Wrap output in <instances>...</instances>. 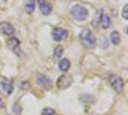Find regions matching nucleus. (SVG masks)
I'll list each match as a JSON object with an SVG mask.
<instances>
[{"label":"nucleus","instance_id":"obj_1","mask_svg":"<svg viewBox=\"0 0 128 115\" xmlns=\"http://www.w3.org/2000/svg\"><path fill=\"white\" fill-rule=\"evenodd\" d=\"M80 38H81L82 45L86 47V49H91V47H94L95 44H96V40H95L94 33L91 32L90 29H87V28L82 29V32L80 33Z\"/></svg>","mask_w":128,"mask_h":115},{"label":"nucleus","instance_id":"obj_2","mask_svg":"<svg viewBox=\"0 0 128 115\" xmlns=\"http://www.w3.org/2000/svg\"><path fill=\"white\" fill-rule=\"evenodd\" d=\"M72 15L76 20H80V22H83L86 20L87 17H88V10L84 8L83 5H80V4H76L73 8H72Z\"/></svg>","mask_w":128,"mask_h":115},{"label":"nucleus","instance_id":"obj_3","mask_svg":"<svg viewBox=\"0 0 128 115\" xmlns=\"http://www.w3.org/2000/svg\"><path fill=\"white\" fill-rule=\"evenodd\" d=\"M109 83H110V86H112L116 92H118V93L123 92V90H124V81H123L119 76L110 74V76H109Z\"/></svg>","mask_w":128,"mask_h":115},{"label":"nucleus","instance_id":"obj_4","mask_svg":"<svg viewBox=\"0 0 128 115\" xmlns=\"http://www.w3.org/2000/svg\"><path fill=\"white\" fill-rule=\"evenodd\" d=\"M72 82H73L72 76H69V74H63V76H60V77L58 78L56 86H58L59 90H66V88H68V87L72 85Z\"/></svg>","mask_w":128,"mask_h":115},{"label":"nucleus","instance_id":"obj_5","mask_svg":"<svg viewBox=\"0 0 128 115\" xmlns=\"http://www.w3.org/2000/svg\"><path fill=\"white\" fill-rule=\"evenodd\" d=\"M68 37V31L67 29H64V28H54L52 29V38H54L55 41H63V40H66Z\"/></svg>","mask_w":128,"mask_h":115},{"label":"nucleus","instance_id":"obj_6","mask_svg":"<svg viewBox=\"0 0 128 115\" xmlns=\"http://www.w3.org/2000/svg\"><path fill=\"white\" fill-rule=\"evenodd\" d=\"M14 32H16V29L10 23H8V22H2L0 23V33L6 35V36H13Z\"/></svg>","mask_w":128,"mask_h":115},{"label":"nucleus","instance_id":"obj_7","mask_svg":"<svg viewBox=\"0 0 128 115\" xmlns=\"http://www.w3.org/2000/svg\"><path fill=\"white\" fill-rule=\"evenodd\" d=\"M38 8H40V12L44 14V15H48L51 13V10H52V6L49 1H46V0H38Z\"/></svg>","mask_w":128,"mask_h":115},{"label":"nucleus","instance_id":"obj_8","mask_svg":"<svg viewBox=\"0 0 128 115\" xmlns=\"http://www.w3.org/2000/svg\"><path fill=\"white\" fill-rule=\"evenodd\" d=\"M37 83L42 87V88H45V90H49L51 87V81L49 77L44 76V74H38L37 76Z\"/></svg>","mask_w":128,"mask_h":115},{"label":"nucleus","instance_id":"obj_9","mask_svg":"<svg viewBox=\"0 0 128 115\" xmlns=\"http://www.w3.org/2000/svg\"><path fill=\"white\" fill-rule=\"evenodd\" d=\"M2 88L5 91L6 95H10L13 92V81H9V79H4L2 82Z\"/></svg>","mask_w":128,"mask_h":115},{"label":"nucleus","instance_id":"obj_10","mask_svg":"<svg viewBox=\"0 0 128 115\" xmlns=\"http://www.w3.org/2000/svg\"><path fill=\"white\" fill-rule=\"evenodd\" d=\"M6 45H8V47H10L12 50L16 51V50H18V46H19V40L16 38V37H10V38L8 40Z\"/></svg>","mask_w":128,"mask_h":115},{"label":"nucleus","instance_id":"obj_11","mask_svg":"<svg viewBox=\"0 0 128 115\" xmlns=\"http://www.w3.org/2000/svg\"><path fill=\"white\" fill-rule=\"evenodd\" d=\"M69 68H70V61L68 59H62L59 61V69L62 72H67Z\"/></svg>","mask_w":128,"mask_h":115},{"label":"nucleus","instance_id":"obj_12","mask_svg":"<svg viewBox=\"0 0 128 115\" xmlns=\"http://www.w3.org/2000/svg\"><path fill=\"white\" fill-rule=\"evenodd\" d=\"M110 38H112V44H113V45L118 46V45L120 44V35H119L118 31H113L112 35H110Z\"/></svg>","mask_w":128,"mask_h":115},{"label":"nucleus","instance_id":"obj_13","mask_svg":"<svg viewBox=\"0 0 128 115\" xmlns=\"http://www.w3.org/2000/svg\"><path fill=\"white\" fill-rule=\"evenodd\" d=\"M35 6H36V1L35 0H27V3H26V13L28 14H32L34 13V10H35Z\"/></svg>","mask_w":128,"mask_h":115},{"label":"nucleus","instance_id":"obj_14","mask_svg":"<svg viewBox=\"0 0 128 115\" xmlns=\"http://www.w3.org/2000/svg\"><path fill=\"white\" fill-rule=\"evenodd\" d=\"M100 22H101L102 28H109V27H110V23H112V19H110V17H109L108 14H102Z\"/></svg>","mask_w":128,"mask_h":115},{"label":"nucleus","instance_id":"obj_15","mask_svg":"<svg viewBox=\"0 0 128 115\" xmlns=\"http://www.w3.org/2000/svg\"><path fill=\"white\" fill-rule=\"evenodd\" d=\"M63 53H64V49L62 46H56L55 47V51H54V58L55 59H60L62 55H63Z\"/></svg>","mask_w":128,"mask_h":115},{"label":"nucleus","instance_id":"obj_16","mask_svg":"<svg viewBox=\"0 0 128 115\" xmlns=\"http://www.w3.org/2000/svg\"><path fill=\"white\" fill-rule=\"evenodd\" d=\"M41 115H55V111L52 110V109H50V108H46V109L42 110Z\"/></svg>","mask_w":128,"mask_h":115},{"label":"nucleus","instance_id":"obj_17","mask_svg":"<svg viewBox=\"0 0 128 115\" xmlns=\"http://www.w3.org/2000/svg\"><path fill=\"white\" fill-rule=\"evenodd\" d=\"M102 14H104V12H102V10H99L98 17H96V20L94 22V26H95V27H96V26H99V22L101 20V17H102Z\"/></svg>","mask_w":128,"mask_h":115},{"label":"nucleus","instance_id":"obj_18","mask_svg":"<svg viewBox=\"0 0 128 115\" xmlns=\"http://www.w3.org/2000/svg\"><path fill=\"white\" fill-rule=\"evenodd\" d=\"M122 15H123V18H124V19H128V5H127V4H126V5H124V8H123Z\"/></svg>","mask_w":128,"mask_h":115},{"label":"nucleus","instance_id":"obj_19","mask_svg":"<svg viewBox=\"0 0 128 115\" xmlns=\"http://www.w3.org/2000/svg\"><path fill=\"white\" fill-rule=\"evenodd\" d=\"M100 46L104 47V49L108 47V42H106V38H105V37H101V38H100Z\"/></svg>","mask_w":128,"mask_h":115},{"label":"nucleus","instance_id":"obj_20","mask_svg":"<svg viewBox=\"0 0 128 115\" xmlns=\"http://www.w3.org/2000/svg\"><path fill=\"white\" fill-rule=\"evenodd\" d=\"M20 111H22V109L19 108V105H16L14 106V114L16 115H20Z\"/></svg>","mask_w":128,"mask_h":115},{"label":"nucleus","instance_id":"obj_21","mask_svg":"<svg viewBox=\"0 0 128 115\" xmlns=\"http://www.w3.org/2000/svg\"><path fill=\"white\" fill-rule=\"evenodd\" d=\"M22 88H26V87H28V82H24V83H22V85H19Z\"/></svg>","mask_w":128,"mask_h":115},{"label":"nucleus","instance_id":"obj_22","mask_svg":"<svg viewBox=\"0 0 128 115\" xmlns=\"http://www.w3.org/2000/svg\"><path fill=\"white\" fill-rule=\"evenodd\" d=\"M0 108H4V102H3V100H2V97H0Z\"/></svg>","mask_w":128,"mask_h":115}]
</instances>
